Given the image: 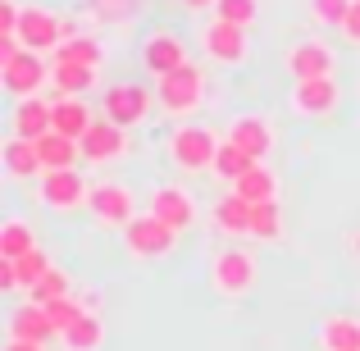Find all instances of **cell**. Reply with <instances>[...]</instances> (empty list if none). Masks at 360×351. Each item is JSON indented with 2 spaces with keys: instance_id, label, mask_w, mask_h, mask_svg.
I'll use <instances>...</instances> for the list:
<instances>
[{
  "instance_id": "cell-1",
  "label": "cell",
  "mask_w": 360,
  "mask_h": 351,
  "mask_svg": "<svg viewBox=\"0 0 360 351\" xmlns=\"http://www.w3.org/2000/svg\"><path fill=\"white\" fill-rule=\"evenodd\" d=\"M18 46L23 51H32V55H51V51H60L64 42H73L78 37V27L73 23H64L55 9H46V5H23V18H18Z\"/></svg>"
},
{
  "instance_id": "cell-2",
  "label": "cell",
  "mask_w": 360,
  "mask_h": 351,
  "mask_svg": "<svg viewBox=\"0 0 360 351\" xmlns=\"http://www.w3.org/2000/svg\"><path fill=\"white\" fill-rule=\"evenodd\" d=\"M155 101H160V110H169L174 119L196 115L201 101H205V73H201V64H183V69L165 73V78L155 82Z\"/></svg>"
},
{
  "instance_id": "cell-3",
  "label": "cell",
  "mask_w": 360,
  "mask_h": 351,
  "mask_svg": "<svg viewBox=\"0 0 360 351\" xmlns=\"http://www.w3.org/2000/svg\"><path fill=\"white\" fill-rule=\"evenodd\" d=\"M214 155H219V137L201 123H183V128L169 132V160H174L183 174H201V169H214Z\"/></svg>"
},
{
  "instance_id": "cell-4",
  "label": "cell",
  "mask_w": 360,
  "mask_h": 351,
  "mask_svg": "<svg viewBox=\"0 0 360 351\" xmlns=\"http://www.w3.org/2000/svg\"><path fill=\"white\" fill-rule=\"evenodd\" d=\"M87 210L101 229H128L137 219V196H132L128 183H101V187H91Z\"/></svg>"
},
{
  "instance_id": "cell-5",
  "label": "cell",
  "mask_w": 360,
  "mask_h": 351,
  "mask_svg": "<svg viewBox=\"0 0 360 351\" xmlns=\"http://www.w3.org/2000/svg\"><path fill=\"white\" fill-rule=\"evenodd\" d=\"M174 229L169 224H160L155 215H137V219L123 229V246H128V255L132 260H160V255H169L174 251Z\"/></svg>"
},
{
  "instance_id": "cell-6",
  "label": "cell",
  "mask_w": 360,
  "mask_h": 351,
  "mask_svg": "<svg viewBox=\"0 0 360 351\" xmlns=\"http://www.w3.org/2000/svg\"><path fill=\"white\" fill-rule=\"evenodd\" d=\"M210 283L219 297H246L255 288V255L233 246V251H219L210 264Z\"/></svg>"
},
{
  "instance_id": "cell-7",
  "label": "cell",
  "mask_w": 360,
  "mask_h": 351,
  "mask_svg": "<svg viewBox=\"0 0 360 351\" xmlns=\"http://www.w3.org/2000/svg\"><path fill=\"white\" fill-rule=\"evenodd\" d=\"M146 205H150V215H155L160 224H169L174 233H187L196 224V196L187 192L183 183H160Z\"/></svg>"
},
{
  "instance_id": "cell-8",
  "label": "cell",
  "mask_w": 360,
  "mask_h": 351,
  "mask_svg": "<svg viewBox=\"0 0 360 351\" xmlns=\"http://www.w3.org/2000/svg\"><path fill=\"white\" fill-rule=\"evenodd\" d=\"M41 201L51 205L55 215H69V210H82L91 201V187L78 169H51L41 178Z\"/></svg>"
},
{
  "instance_id": "cell-9",
  "label": "cell",
  "mask_w": 360,
  "mask_h": 351,
  "mask_svg": "<svg viewBox=\"0 0 360 351\" xmlns=\"http://www.w3.org/2000/svg\"><path fill=\"white\" fill-rule=\"evenodd\" d=\"M0 82H5V91H9L14 101H23V96H37V91H41L46 82H51V69H46L41 55L18 51L14 60L0 64Z\"/></svg>"
},
{
  "instance_id": "cell-10",
  "label": "cell",
  "mask_w": 360,
  "mask_h": 351,
  "mask_svg": "<svg viewBox=\"0 0 360 351\" xmlns=\"http://www.w3.org/2000/svg\"><path fill=\"white\" fill-rule=\"evenodd\" d=\"M150 96H155V91H146L141 82H115L101 106H105L110 123H119V128H137V123L150 115Z\"/></svg>"
},
{
  "instance_id": "cell-11",
  "label": "cell",
  "mask_w": 360,
  "mask_h": 351,
  "mask_svg": "<svg viewBox=\"0 0 360 351\" xmlns=\"http://www.w3.org/2000/svg\"><path fill=\"white\" fill-rule=\"evenodd\" d=\"M283 64H288L292 82H306V78H333L338 55L328 51L324 42H297L288 55H283Z\"/></svg>"
},
{
  "instance_id": "cell-12",
  "label": "cell",
  "mask_w": 360,
  "mask_h": 351,
  "mask_svg": "<svg viewBox=\"0 0 360 351\" xmlns=\"http://www.w3.org/2000/svg\"><path fill=\"white\" fill-rule=\"evenodd\" d=\"M51 115H55V101H41V96H23V101H14V110H9V137L41 141L46 132L55 128Z\"/></svg>"
},
{
  "instance_id": "cell-13",
  "label": "cell",
  "mask_w": 360,
  "mask_h": 351,
  "mask_svg": "<svg viewBox=\"0 0 360 351\" xmlns=\"http://www.w3.org/2000/svg\"><path fill=\"white\" fill-rule=\"evenodd\" d=\"M78 146H82V160H91V165H110V160L128 155V132H123L119 123H110V119H96Z\"/></svg>"
},
{
  "instance_id": "cell-14",
  "label": "cell",
  "mask_w": 360,
  "mask_h": 351,
  "mask_svg": "<svg viewBox=\"0 0 360 351\" xmlns=\"http://www.w3.org/2000/svg\"><path fill=\"white\" fill-rule=\"evenodd\" d=\"M51 269H55L51 255L37 246V251L18 255V260H0V288H5V292H32L37 279H46Z\"/></svg>"
},
{
  "instance_id": "cell-15",
  "label": "cell",
  "mask_w": 360,
  "mask_h": 351,
  "mask_svg": "<svg viewBox=\"0 0 360 351\" xmlns=\"http://www.w3.org/2000/svg\"><path fill=\"white\" fill-rule=\"evenodd\" d=\"M201 46H205V55H210V60H219V64H242L246 60V27L214 18V23H205Z\"/></svg>"
},
{
  "instance_id": "cell-16",
  "label": "cell",
  "mask_w": 360,
  "mask_h": 351,
  "mask_svg": "<svg viewBox=\"0 0 360 351\" xmlns=\"http://www.w3.org/2000/svg\"><path fill=\"white\" fill-rule=\"evenodd\" d=\"M141 64H146L155 78H165V73L192 64V55H187V46L178 42L174 32H155V37H146V46H141Z\"/></svg>"
},
{
  "instance_id": "cell-17",
  "label": "cell",
  "mask_w": 360,
  "mask_h": 351,
  "mask_svg": "<svg viewBox=\"0 0 360 351\" xmlns=\"http://www.w3.org/2000/svg\"><path fill=\"white\" fill-rule=\"evenodd\" d=\"M224 141L242 146L251 160H264L274 151V128H269V119H260V115H238L229 123V137H224Z\"/></svg>"
},
{
  "instance_id": "cell-18",
  "label": "cell",
  "mask_w": 360,
  "mask_h": 351,
  "mask_svg": "<svg viewBox=\"0 0 360 351\" xmlns=\"http://www.w3.org/2000/svg\"><path fill=\"white\" fill-rule=\"evenodd\" d=\"M9 338H18V343H37V347L51 343V338H55V324H51V315H46V306L23 301L18 310H9Z\"/></svg>"
},
{
  "instance_id": "cell-19",
  "label": "cell",
  "mask_w": 360,
  "mask_h": 351,
  "mask_svg": "<svg viewBox=\"0 0 360 351\" xmlns=\"http://www.w3.org/2000/svg\"><path fill=\"white\" fill-rule=\"evenodd\" d=\"M292 106L301 115L319 119V115H333L338 110V82L333 78H306V82H292Z\"/></svg>"
},
{
  "instance_id": "cell-20",
  "label": "cell",
  "mask_w": 360,
  "mask_h": 351,
  "mask_svg": "<svg viewBox=\"0 0 360 351\" xmlns=\"http://www.w3.org/2000/svg\"><path fill=\"white\" fill-rule=\"evenodd\" d=\"M51 123H55L51 132H64V137L82 141V137H87V128H91L96 119H91V110H87V101H82V96H60V101H55Z\"/></svg>"
},
{
  "instance_id": "cell-21",
  "label": "cell",
  "mask_w": 360,
  "mask_h": 351,
  "mask_svg": "<svg viewBox=\"0 0 360 351\" xmlns=\"http://www.w3.org/2000/svg\"><path fill=\"white\" fill-rule=\"evenodd\" d=\"M233 192L242 196V201H251V205H260V201H278V178H274V169L264 165V160H255L251 169L233 183Z\"/></svg>"
},
{
  "instance_id": "cell-22",
  "label": "cell",
  "mask_w": 360,
  "mask_h": 351,
  "mask_svg": "<svg viewBox=\"0 0 360 351\" xmlns=\"http://www.w3.org/2000/svg\"><path fill=\"white\" fill-rule=\"evenodd\" d=\"M37 151H41V174H51V169H78V160H82V146L73 137H64V132H46L37 141Z\"/></svg>"
},
{
  "instance_id": "cell-23",
  "label": "cell",
  "mask_w": 360,
  "mask_h": 351,
  "mask_svg": "<svg viewBox=\"0 0 360 351\" xmlns=\"http://www.w3.org/2000/svg\"><path fill=\"white\" fill-rule=\"evenodd\" d=\"M5 174L9 178H32L37 169H41V151H37V141L27 137H5Z\"/></svg>"
},
{
  "instance_id": "cell-24",
  "label": "cell",
  "mask_w": 360,
  "mask_h": 351,
  "mask_svg": "<svg viewBox=\"0 0 360 351\" xmlns=\"http://www.w3.org/2000/svg\"><path fill=\"white\" fill-rule=\"evenodd\" d=\"M210 219H214V229H224V233H251V201H242L238 192H229V196L214 201Z\"/></svg>"
},
{
  "instance_id": "cell-25",
  "label": "cell",
  "mask_w": 360,
  "mask_h": 351,
  "mask_svg": "<svg viewBox=\"0 0 360 351\" xmlns=\"http://www.w3.org/2000/svg\"><path fill=\"white\" fill-rule=\"evenodd\" d=\"M51 82H55V91H60V96H87V91L96 87V69H87V64H64V60H55Z\"/></svg>"
},
{
  "instance_id": "cell-26",
  "label": "cell",
  "mask_w": 360,
  "mask_h": 351,
  "mask_svg": "<svg viewBox=\"0 0 360 351\" xmlns=\"http://www.w3.org/2000/svg\"><path fill=\"white\" fill-rule=\"evenodd\" d=\"M27 251H37V233H32V224L27 219H5L0 224V260H18V255H27Z\"/></svg>"
},
{
  "instance_id": "cell-27",
  "label": "cell",
  "mask_w": 360,
  "mask_h": 351,
  "mask_svg": "<svg viewBox=\"0 0 360 351\" xmlns=\"http://www.w3.org/2000/svg\"><path fill=\"white\" fill-rule=\"evenodd\" d=\"M64 338V351H101V343H105V319L101 315H82L78 324L69 328Z\"/></svg>"
},
{
  "instance_id": "cell-28",
  "label": "cell",
  "mask_w": 360,
  "mask_h": 351,
  "mask_svg": "<svg viewBox=\"0 0 360 351\" xmlns=\"http://www.w3.org/2000/svg\"><path fill=\"white\" fill-rule=\"evenodd\" d=\"M324 351H360V319L338 315L324 324Z\"/></svg>"
},
{
  "instance_id": "cell-29",
  "label": "cell",
  "mask_w": 360,
  "mask_h": 351,
  "mask_svg": "<svg viewBox=\"0 0 360 351\" xmlns=\"http://www.w3.org/2000/svg\"><path fill=\"white\" fill-rule=\"evenodd\" d=\"M55 60H64V64H87V69H96L101 60H105V51H101V42L96 37H73V42H64L60 51H55Z\"/></svg>"
},
{
  "instance_id": "cell-30",
  "label": "cell",
  "mask_w": 360,
  "mask_h": 351,
  "mask_svg": "<svg viewBox=\"0 0 360 351\" xmlns=\"http://www.w3.org/2000/svg\"><path fill=\"white\" fill-rule=\"evenodd\" d=\"M251 165H255V160L246 155L242 146H233V141H219V155H214V169H210V174H219V178H229V183H238V178H242Z\"/></svg>"
},
{
  "instance_id": "cell-31",
  "label": "cell",
  "mask_w": 360,
  "mask_h": 351,
  "mask_svg": "<svg viewBox=\"0 0 360 351\" xmlns=\"http://www.w3.org/2000/svg\"><path fill=\"white\" fill-rule=\"evenodd\" d=\"M46 315H51L55 333H69V328L78 324L82 315H91V310L82 306V301H78V292H73V297H60V301H51V306H46Z\"/></svg>"
},
{
  "instance_id": "cell-32",
  "label": "cell",
  "mask_w": 360,
  "mask_h": 351,
  "mask_svg": "<svg viewBox=\"0 0 360 351\" xmlns=\"http://www.w3.org/2000/svg\"><path fill=\"white\" fill-rule=\"evenodd\" d=\"M60 297H73L69 274H64V269H51L46 279H37L32 292H27V301H37V306H51V301H60Z\"/></svg>"
},
{
  "instance_id": "cell-33",
  "label": "cell",
  "mask_w": 360,
  "mask_h": 351,
  "mask_svg": "<svg viewBox=\"0 0 360 351\" xmlns=\"http://www.w3.org/2000/svg\"><path fill=\"white\" fill-rule=\"evenodd\" d=\"M278 229H283V210H278V201H260V205H251V233L260 237V242L278 237Z\"/></svg>"
},
{
  "instance_id": "cell-34",
  "label": "cell",
  "mask_w": 360,
  "mask_h": 351,
  "mask_svg": "<svg viewBox=\"0 0 360 351\" xmlns=\"http://www.w3.org/2000/svg\"><path fill=\"white\" fill-rule=\"evenodd\" d=\"M214 9H219L214 18H224V23H238V27L255 23V0H219Z\"/></svg>"
},
{
  "instance_id": "cell-35",
  "label": "cell",
  "mask_w": 360,
  "mask_h": 351,
  "mask_svg": "<svg viewBox=\"0 0 360 351\" xmlns=\"http://www.w3.org/2000/svg\"><path fill=\"white\" fill-rule=\"evenodd\" d=\"M347 9H352V0H310V14H315V23L342 27V23H347Z\"/></svg>"
},
{
  "instance_id": "cell-36",
  "label": "cell",
  "mask_w": 360,
  "mask_h": 351,
  "mask_svg": "<svg viewBox=\"0 0 360 351\" xmlns=\"http://www.w3.org/2000/svg\"><path fill=\"white\" fill-rule=\"evenodd\" d=\"M132 5H137V0H91V9H96V14H110V18L132 14Z\"/></svg>"
},
{
  "instance_id": "cell-37",
  "label": "cell",
  "mask_w": 360,
  "mask_h": 351,
  "mask_svg": "<svg viewBox=\"0 0 360 351\" xmlns=\"http://www.w3.org/2000/svg\"><path fill=\"white\" fill-rule=\"evenodd\" d=\"M338 32H342L352 46H360V0H352V9H347V23L338 27Z\"/></svg>"
},
{
  "instance_id": "cell-38",
  "label": "cell",
  "mask_w": 360,
  "mask_h": 351,
  "mask_svg": "<svg viewBox=\"0 0 360 351\" xmlns=\"http://www.w3.org/2000/svg\"><path fill=\"white\" fill-rule=\"evenodd\" d=\"M5 351H46V347H37V343H18V338H9V347Z\"/></svg>"
},
{
  "instance_id": "cell-39",
  "label": "cell",
  "mask_w": 360,
  "mask_h": 351,
  "mask_svg": "<svg viewBox=\"0 0 360 351\" xmlns=\"http://www.w3.org/2000/svg\"><path fill=\"white\" fill-rule=\"evenodd\" d=\"M187 9H210V5H219V0H183Z\"/></svg>"
},
{
  "instance_id": "cell-40",
  "label": "cell",
  "mask_w": 360,
  "mask_h": 351,
  "mask_svg": "<svg viewBox=\"0 0 360 351\" xmlns=\"http://www.w3.org/2000/svg\"><path fill=\"white\" fill-rule=\"evenodd\" d=\"M352 251H356V255H360V229H356V233H352Z\"/></svg>"
}]
</instances>
